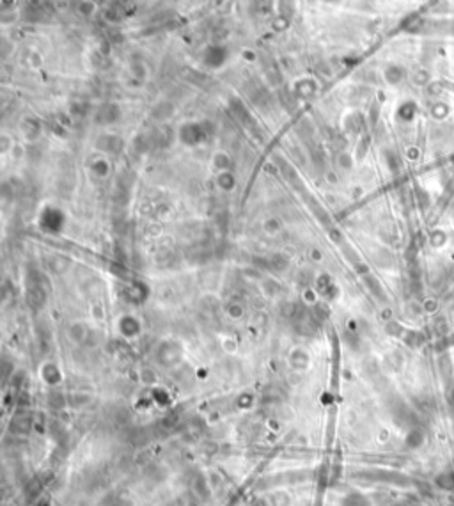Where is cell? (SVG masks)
<instances>
[{"mask_svg": "<svg viewBox=\"0 0 454 506\" xmlns=\"http://www.w3.org/2000/svg\"><path fill=\"white\" fill-rule=\"evenodd\" d=\"M435 485L438 487L440 490L454 492V472H444L435 480Z\"/></svg>", "mask_w": 454, "mask_h": 506, "instance_id": "6da1fadb", "label": "cell"}]
</instances>
